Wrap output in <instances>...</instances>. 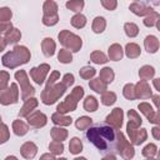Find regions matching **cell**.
<instances>
[{
	"label": "cell",
	"mask_w": 160,
	"mask_h": 160,
	"mask_svg": "<svg viewBox=\"0 0 160 160\" xmlns=\"http://www.w3.org/2000/svg\"><path fill=\"white\" fill-rule=\"evenodd\" d=\"M124 96L129 100H134L135 99V90H134V85L132 84H126L124 86Z\"/></svg>",
	"instance_id": "7bdbcfd3"
},
{
	"label": "cell",
	"mask_w": 160,
	"mask_h": 160,
	"mask_svg": "<svg viewBox=\"0 0 160 160\" xmlns=\"http://www.w3.org/2000/svg\"><path fill=\"white\" fill-rule=\"evenodd\" d=\"M28 122L34 128H41L46 124V116L40 111H34L28 115Z\"/></svg>",
	"instance_id": "30bf717a"
},
{
	"label": "cell",
	"mask_w": 160,
	"mask_h": 160,
	"mask_svg": "<svg viewBox=\"0 0 160 160\" xmlns=\"http://www.w3.org/2000/svg\"><path fill=\"white\" fill-rule=\"evenodd\" d=\"M55 160H66L65 158H61V159H55Z\"/></svg>",
	"instance_id": "be15d7a7"
},
{
	"label": "cell",
	"mask_w": 160,
	"mask_h": 160,
	"mask_svg": "<svg viewBox=\"0 0 160 160\" xmlns=\"http://www.w3.org/2000/svg\"><path fill=\"white\" fill-rule=\"evenodd\" d=\"M0 124H1V118H0Z\"/></svg>",
	"instance_id": "03108f58"
},
{
	"label": "cell",
	"mask_w": 160,
	"mask_h": 160,
	"mask_svg": "<svg viewBox=\"0 0 160 160\" xmlns=\"http://www.w3.org/2000/svg\"><path fill=\"white\" fill-rule=\"evenodd\" d=\"M12 51L18 55V58L21 60L22 64H25V62L29 61V59H30V51H29L25 46H20V45H18V46L14 48Z\"/></svg>",
	"instance_id": "44dd1931"
},
{
	"label": "cell",
	"mask_w": 160,
	"mask_h": 160,
	"mask_svg": "<svg viewBox=\"0 0 160 160\" xmlns=\"http://www.w3.org/2000/svg\"><path fill=\"white\" fill-rule=\"evenodd\" d=\"M41 48H42V52L46 56H52L55 51V42L51 38H45L41 42Z\"/></svg>",
	"instance_id": "d6986e66"
},
{
	"label": "cell",
	"mask_w": 160,
	"mask_h": 160,
	"mask_svg": "<svg viewBox=\"0 0 160 160\" xmlns=\"http://www.w3.org/2000/svg\"><path fill=\"white\" fill-rule=\"evenodd\" d=\"M50 70V66L48 64H42L38 68H32L30 70V76L32 78V80H35L36 84H42L45 80V76L48 74V71Z\"/></svg>",
	"instance_id": "52a82bcc"
},
{
	"label": "cell",
	"mask_w": 160,
	"mask_h": 160,
	"mask_svg": "<svg viewBox=\"0 0 160 160\" xmlns=\"http://www.w3.org/2000/svg\"><path fill=\"white\" fill-rule=\"evenodd\" d=\"M9 82V74L6 71H0V90H5Z\"/></svg>",
	"instance_id": "c3c4849f"
},
{
	"label": "cell",
	"mask_w": 160,
	"mask_h": 160,
	"mask_svg": "<svg viewBox=\"0 0 160 160\" xmlns=\"http://www.w3.org/2000/svg\"><path fill=\"white\" fill-rule=\"evenodd\" d=\"M102 160H116V159H115L114 155H108V156H105Z\"/></svg>",
	"instance_id": "91938a15"
},
{
	"label": "cell",
	"mask_w": 160,
	"mask_h": 160,
	"mask_svg": "<svg viewBox=\"0 0 160 160\" xmlns=\"http://www.w3.org/2000/svg\"><path fill=\"white\" fill-rule=\"evenodd\" d=\"M70 95L72 96V99H74L75 101H78V100H80V99L84 96V89H82L81 86H76V88L72 90V92H71Z\"/></svg>",
	"instance_id": "f907efd6"
},
{
	"label": "cell",
	"mask_w": 160,
	"mask_h": 160,
	"mask_svg": "<svg viewBox=\"0 0 160 160\" xmlns=\"http://www.w3.org/2000/svg\"><path fill=\"white\" fill-rule=\"evenodd\" d=\"M125 51H126V56L130 59H135L140 55V48H139V45H136L134 42L128 44L125 48Z\"/></svg>",
	"instance_id": "484cf974"
},
{
	"label": "cell",
	"mask_w": 160,
	"mask_h": 160,
	"mask_svg": "<svg viewBox=\"0 0 160 160\" xmlns=\"http://www.w3.org/2000/svg\"><path fill=\"white\" fill-rule=\"evenodd\" d=\"M129 115V122H128V130H135L139 128V125L141 124V118L134 111V110H129L128 112Z\"/></svg>",
	"instance_id": "ac0fdd59"
},
{
	"label": "cell",
	"mask_w": 160,
	"mask_h": 160,
	"mask_svg": "<svg viewBox=\"0 0 160 160\" xmlns=\"http://www.w3.org/2000/svg\"><path fill=\"white\" fill-rule=\"evenodd\" d=\"M84 108L86 111H95L98 109V101L94 96H88L84 101Z\"/></svg>",
	"instance_id": "836d02e7"
},
{
	"label": "cell",
	"mask_w": 160,
	"mask_h": 160,
	"mask_svg": "<svg viewBox=\"0 0 160 160\" xmlns=\"http://www.w3.org/2000/svg\"><path fill=\"white\" fill-rule=\"evenodd\" d=\"M60 76V74L58 72V71H54V72H51V75H50V78H49V80H48V85L46 86H52L54 84H55V81H56V79Z\"/></svg>",
	"instance_id": "11a10c76"
},
{
	"label": "cell",
	"mask_w": 160,
	"mask_h": 160,
	"mask_svg": "<svg viewBox=\"0 0 160 160\" xmlns=\"http://www.w3.org/2000/svg\"><path fill=\"white\" fill-rule=\"evenodd\" d=\"M105 26H106V22H105V19L104 18L96 16L94 19V21H92V30H94V32H96V34L102 32L104 29H105Z\"/></svg>",
	"instance_id": "83f0119b"
},
{
	"label": "cell",
	"mask_w": 160,
	"mask_h": 160,
	"mask_svg": "<svg viewBox=\"0 0 160 160\" xmlns=\"http://www.w3.org/2000/svg\"><path fill=\"white\" fill-rule=\"evenodd\" d=\"M58 58H59V61H60V62H64V64L71 62V60H72V55H71V52H70L69 50H65V49L60 50Z\"/></svg>",
	"instance_id": "60d3db41"
},
{
	"label": "cell",
	"mask_w": 160,
	"mask_h": 160,
	"mask_svg": "<svg viewBox=\"0 0 160 160\" xmlns=\"http://www.w3.org/2000/svg\"><path fill=\"white\" fill-rule=\"evenodd\" d=\"M76 102L71 95H68L66 99L58 105V112L59 114H65V112H69V111H74L76 109Z\"/></svg>",
	"instance_id": "7c38bea8"
},
{
	"label": "cell",
	"mask_w": 160,
	"mask_h": 160,
	"mask_svg": "<svg viewBox=\"0 0 160 160\" xmlns=\"http://www.w3.org/2000/svg\"><path fill=\"white\" fill-rule=\"evenodd\" d=\"M21 38V32L19 29H11L6 35H5V41H6V45L8 44H15L20 40Z\"/></svg>",
	"instance_id": "603a6c76"
},
{
	"label": "cell",
	"mask_w": 160,
	"mask_h": 160,
	"mask_svg": "<svg viewBox=\"0 0 160 160\" xmlns=\"http://www.w3.org/2000/svg\"><path fill=\"white\" fill-rule=\"evenodd\" d=\"M139 110L149 119L150 122H155V124L159 122V112H158V111H154L152 108H151L148 102H141V104H139Z\"/></svg>",
	"instance_id": "9c48e42d"
},
{
	"label": "cell",
	"mask_w": 160,
	"mask_h": 160,
	"mask_svg": "<svg viewBox=\"0 0 160 160\" xmlns=\"http://www.w3.org/2000/svg\"><path fill=\"white\" fill-rule=\"evenodd\" d=\"M109 58L114 61H118L122 58V49L119 44H112L109 48Z\"/></svg>",
	"instance_id": "7402d4cb"
},
{
	"label": "cell",
	"mask_w": 160,
	"mask_h": 160,
	"mask_svg": "<svg viewBox=\"0 0 160 160\" xmlns=\"http://www.w3.org/2000/svg\"><path fill=\"white\" fill-rule=\"evenodd\" d=\"M5 46H6V41H5V39H2L0 36V51H2L5 49Z\"/></svg>",
	"instance_id": "6f0895ef"
},
{
	"label": "cell",
	"mask_w": 160,
	"mask_h": 160,
	"mask_svg": "<svg viewBox=\"0 0 160 160\" xmlns=\"http://www.w3.org/2000/svg\"><path fill=\"white\" fill-rule=\"evenodd\" d=\"M19 99V91L16 84H11L10 89H5L1 91L0 95V102L2 105H9V104H15L18 102Z\"/></svg>",
	"instance_id": "8992f818"
},
{
	"label": "cell",
	"mask_w": 160,
	"mask_h": 160,
	"mask_svg": "<svg viewBox=\"0 0 160 160\" xmlns=\"http://www.w3.org/2000/svg\"><path fill=\"white\" fill-rule=\"evenodd\" d=\"M128 134H129V136H130L131 142L135 144V145H140L142 141L146 140V136H148L145 129H140V130H138V129H135V130H128Z\"/></svg>",
	"instance_id": "5bb4252c"
},
{
	"label": "cell",
	"mask_w": 160,
	"mask_h": 160,
	"mask_svg": "<svg viewBox=\"0 0 160 160\" xmlns=\"http://www.w3.org/2000/svg\"><path fill=\"white\" fill-rule=\"evenodd\" d=\"M69 148H70V152L71 154H79L82 150V144H81V141H80L79 138H72L70 140Z\"/></svg>",
	"instance_id": "d6a6232c"
},
{
	"label": "cell",
	"mask_w": 160,
	"mask_h": 160,
	"mask_svg": "<svg viewBox=\"0 0 160 160\" xmlns=\"http://www.w3.org/2000/svg\"><path fill=\"white\" fill-rule=\"evenodd\" d=\"M44 18H42V22L48 26H52L58 22L59 20V15H58V5L55 1L48 0L44 2Z\"/></svg>",
	"instance_id": "277c9868"
},
{
	"label": "cell",
	"mask_w": 160,
	"mask_h": 160,
	"mask_svg": "<svg viewBox=\"0 0 160 160\" xmlns=\"http://www.w3.org/2000/svg\"><path fill=\"white\" fill-rule=\"evenodd\" d=\"M100 80H102L105 84H109L114 80V71L111 68H104L101 71H100Z\"/></svg>",
	"instance_id": "f546056e"
},
{
	"label": "cell",
	"mask_w": 160,
	"mask_h": 160,
	"mask_svg": "<svg viewBox=\"0 0 160 160\" xmlns=\"http://www.w3.org/2000/svg\"><path fill=\"white\" fill-rule=\"evenodd\" d=\"M51 119H52V122H54V124H58V125H70L71 121H72L71 118L64 116L62 114H59V112L54 114V115L51 116Z\"/></svg>",
	"instance_id": "f1b7e54d"
},
{
	"label": "cell",
	"mask_w": 160,
	"mask_h": 160,
	"mask_svg": "<svg viewBox=\"0 0 160 160\" xmlns=\"http://www.w3.org/2000/svg\"><path fill=\"white\" fill-rule=\"evenodd\" d=\"M36 106H38V100H36V99H34V98L28 99V100H25V104H24V106L21 108L19 115H20V116H28V115L32 111V109H35Z\"/></svg>",
	"instance_id": "e0dca14e"
},
{
	"label": "cell",
	"mask_w": 160,
	"mask_h": 160,
	"mask_svg": "<svg viewBox=\"0 0 160 160\" xmlns=\"http://www.w3.org/2000/svg\"><path fill=\"white\" fill-rule=\"evenodd\" d=\"M59 40L65 48L70 49L71 51H79L81 48V44H82L81 39L78 35H75L68 30H62L61 32H59Z\"/></svg>",
	"instance_id": "3957f363"
},
{
	"label": "cell",
	"mask_w": 160,
	"mask_h": 160,
	"mask_svg": "<svg viewBox=\"0 0 160 160\" xmlns=\"http://www.w3.org/2000/svg\"><path fill=\"white\" fill-rule=\"evenodd\" d=\"M156 152H158V148H156L155 144H149V145H146V146L144 148V150H142V155L146 156V158H151V156H154Z\"/></svg>",
	"instance_id": "ee69618b"
},
{
	"label": "cell",
	"mask_w": 160,
	"mask_h": 160,
	"mask_svg": "<svg viewBox=\"0 0 160 160\" xmlns=\"http://www.w3.org/2000/svg\"><path fill=\"white\" fill-rule=\"evenodd\" d=\"M124 29H125L126 35L130 36V38H134V36H136L139 34V28L134 22H126L124 25Z\"/></svg>",
	"instance_id": "f35d334b"
},
{
	"label": "cell",
	"mask_w": 160,
	"mask_h": 160,
	"mask_svg": "<svg viewBox=\"0 0 160 160\" xmlns=\"http://www.w3.org/2000/svg\"><path fill=\"white\" fill-rule=\"evenodd\" d=\"M148 160H156V159H150V158H149V159H148Z\"/></svg>",
	"instance_id": "e7e4bbea"
},
{
	"label": "cell",
	"mask_w": 160,
	"mask_h": 160,
	"mask_svg": "<svg viewBox=\"0 0 160 160\" xmlns=\"http://www.w3.org/2000/svg\"><path fill=\"white\" fill-rule=\"evenodd\" d=\"M145 48L148 52H156L159 49V40L154 35H149L145 39Z\"/></svg>",
	"instance_id": "ffe728a7"
},
{
	"label": "cell",
	"mask_w": 160,
	"mask_h": 160,
	"mask_svg": "<svg viewBox=\"0 0 160 160\" xmlns=\"http://www.w3.org/2000/svg\"><path fill=\"white\" fill-rule=\"evenodd\" d=\"M106 85L108 84H105L102 80H100V79H94V80H91L90 82H89V86L94 90V91H96V92H104L105 90H106Z\"/></svg>",
	"instance_id": "4dcf8cb0"
},
{
	"label": "cell",
	"mask_w": 160,
	"mask_h": 160,
	"mask_svg": "<svg viewBox=\"0 0 160 160\" xmlns=\"http://www.w3.org/2000/svg\"><path fill=\"white\" fill-rule=\"evenodd\" d=\"M9 139V130L8 126L4 124H0V144L5 142Z\"/></svg>",
	"instance_id": "681fc988"
},
{
	"label": "cell",
	"mask_w": 160,
	"mask_h": 160,
	"mask_svg": "<svg viewBox=\"0 0 160 160\" xmlns=\"http://www.w3.org/2000/svg\"><path fill=\"white\" fill-rule=\"evenodd\" d=\"M119 134L120 131L108 125L89 128L86 131V136L89 141L92 142L101 152H111V151L118 152Z\"/></svg>",
	"instance_id": "6da1fadb"
},
{
	"label": "cell",
	"mask_w": 160,
	"mask_h": 160,
	"mask_svg": "<svg viewBox=\"0 0 160 160\" xmlns=\"http://www.w3.org/2000/svg\"><path fill=\"white\" fill-rule=\"evenodd\" d=\"M68 136V131L65 129H61V128H52L51 129V138L54 139V141H62L65 140Z\"/></svg>",
	"instance_id": "d4e9b609"
},
{
	"label": "cell",
	"mask_w": 160,
	"mask_h": 160,
	"mask_svg": "<svg viewBox=\"0 0 160 160\" xmlns=\"http://www.w3.org/2000/svg\"><path fill=\"white\" fill-rule=\"evenodd\" d=\"M15 79L20 82V86H21V99L22 100H28L30 98V95H34L35 89L30 85V82L28 80V76H26V72L24 70L16 71L15 72Z\"/></svg>",
	"instance_id": "5b68a950"
},
{
	"label": "cell",
	"mask_w": 160,
	"mask_h": 160,
	"mask_svg": "<svg viewBox=\"0 0 160 160\" xmlns=\"http://www.w3.org/2000/svg\"><path fill=\"white\" fill-rule=\"evenodd\" d=\"M90 59H91V61H94L95 64H105V62L108 61V58H106L105 54L101 52V51H94V52H91Z\"/></svg>",
	"instance_id": "e575fe53"
},
{
	"label": "cell",
	"mask_w": 160,
	"mask_h": 160,
	"mask_svg": "<svg viewBox=\"0 0 160 160\" xmlns=\"http://www.w3.org/2000/svg\"><path fill=\"white\" fill-rule=\"evenodd\" d=\"M65 91V86L62 84H56L52 86H46L41 92V100L44 104L50 105L54 104Z\"/></svg>",
	"instance_id": "7a4b0ae2"
},
{
	"label": "cell",
	"mask_w": 160,
	"mask_h": 160,
	"mask_svg": "<svg viewBox=\"0 0 160 160\" xmlns=\"http://www.w3.org/2000/svg\"><path fill=\"white\" fill-rule=\"evenodd\" d=\"M115 100H116L115 92H112V91H104V94L101 96V102L104 105H111V104L115 102Z\"/></svg>",
	"instance_id": "d590c367"
},
{
	"label": "cell",
	"mask_w": 160,
	"mask_h": 160,
	"mask_svg": "<svg viewBox=\"0 0 160 160\" xmlns=\"http://www.w3.org/2000/svg\"><path fill=\"white\" fill-rule=\"evenodd\" d=\"M20 151H21V155H22L25 159H32V158L36 155L38 148H36V145H35L34 142L28 141V142H25V144L21 146Z\"/></svg>",
	"instance_id": "2e32d148"
},
{
	"label": "cell",
	"mask_w": 160,
	"mask_h": 160,
	"mask_svg": "<svg viewBox=\"0 0 160 160\" xmlns=\"http://www.w3.org/2000/svg\"><path fill=\"white\" fill-rule=\"evenodd\" d=\"M12 29V25L10 21H4L0 22V34H8Z\"/></svg>",
	"instance_id": "816d5d0a"
},
{
	"label": "cell",
	"mask_w": 160,
	"mask_h": 160,
	"mask_svg": "<svg viewBox=\"0 0 160 160\" xmlns=\"http://www.w3.org/2000/svg\"><path fill=\"white\" fill-rule=\"evenodd\" d=\"M159 19H160V15H159L158 12H155V11H151V12L145 18L144 24H145L146 26H154V25H156V22L159 21Z\"/></svg>",
	"instance_id": "74e56055"
},
{
	"label": "cell",
	"mask_w": 160,
	"mask_h": 160,
	"mask_svg": "<svg viewBox=\"0 0 160 160\" xmlns=\"http://www.w3.org/2000/svg\"><path fill=\"white\" fill-rule=\"evenodd\" d=\"M86 24V18L82 15V14H76L72 16L71 19V25L76 29H80V28H84Z\"/></svg>",
	"instance_id": "1f68e13d"
},
{
	"label": "cell",
	"mask_w": 160,
	"mask_h": 160,
	"mask_svg": "<svg viewBox=\"0 0 160 160\" xmlns=\"http://www.w3.org/2000/svg\"><path fill=\"white\" fill-rule=\"evenodd\" d=\"M66 8L70 9L71 11L79 12L84 8V1L82 0H71V1H68L66 2Z\"/></svg>",
	"instance_id": "8d00e7d4"
},
{
	"label": "cell",
	"mask_w": 160,
	"mask_h": 160,
	"mask_svg": "<svg viewBox=\"0 0 160 160\" xmlns=\"http://www.w3.org/2000/svg\"><path fill=\"white\" fill-rule=\"evenodd\" d=\"M130 10H131L134 14L139 15V16L149 15V14L152 11L151 8H149L145 2H140V1H135V2H132V4L130 5Z\"/></svg>",
	"instance_id": "9a60e30c"
},
{
	"label": "cell",
	"mask_w": 160,
	"mask_h": 160,
	"mask_svg": "<svg viewBox=\"0 0 160 160\" xmlns=\"http://www.w3.org/2000/svg\"><path fill=\"white\" fill-rule=\"evenodd\" d=\"M11 10L9 8H1L0 9V22H4V21H10L11 19Z\"/></svg>",
	"instance_id": "7dc6e473"
},
{
	"label": "cell",
	"mask_w": 160,
	"mask_h": 160,
	"mask_svg": "<svg viewBox=\"0 0 160 160\" xmlns=\"http://www.w3.org/2000/svg\"><path fill=\"white\" fill-rule=\"evenodd\" d=\"M65 88H69L70 85L74 84V75L72 74H66L64 78H62V82H61Z\"/></svg>",
	"instance_id": "f5cc1de1"
},
{
	"label": "cell",
	"mask_w": 160,
	"mask_h": 160,
	"mask_svg": "<svg viewBox=\"0 0 160 160\" xmlns=\"http://www.w3.org/2000/svg\"><path fill=\"white\" fill-rule=\"evenodd\" d=\"M154 74H155L154 68H152V66H149V65L142 66V68L140 69V71H139V75H140V78H141L142 81L150 80V79L154 76Z\"/></svg>",
	"instance_id": "4316f807"
},
{
	"label": "cell",
	"mask_w": 160,
	"mask_h": 160,
	"mask_svg": "<svg viewBox=\"0 0 160 160\" xmlns=\"http://www.w3.org/2000/svg\"><path fill=\"white\" fill-rule=\"evenodd\" d=\"M101 5H102L105 9H108V10H114V9L116 8L118 2H116L115 0H111V1H108V0H102V1H101Z\"/></svg>",
	"instance_id": "db71d44e"
},
{
	"label": "cell",
	"mask_w": 160,
	"mask_h": 160,
	"mask_svg": "<svg viewBox=\"0 0 160 160\" xmlns=\"http://www.w3.org/2000/svg\"><path fill=\"white\" fill-rule=\"evenodd\" d=\"M74 160H86L85 158H76V159H74Z\"/></svg>",
	"instance_id": "6125c7cd"
},
{
	"label": "cell",
	"mask_w": 160,
	"mask_h": 160,
	"mask_svg": "<svg viewBox=\"0 0 160 160\" xmlns=\"http://www.w3.org/2000/svg\"><path fill=\"white\" fill-rule=\"evenodd\" d=\"M106 122L114 128V129H120L121 125H122V110L120 108H116L111 111L110 115L106 116Z\"/></svg>",
	"instance_id": "ba28073f"
},
{
	"label": "cell",
	"mask_w": 160,
	"mask_h": 160,
	"mask_svg": "<svg viewBox=\"0 0 160 160\" xmlns=\"http://www.w3.org/2000/svg\"><path fill=\"white\" fill-rule=\"evenodd\" d=\"M2 64L6 66V68H10V69H14L16 66H19L21 62V60L18 58V55L14 52V51H9L6 52L4 56H2Z\"/></svg>",
	"instance_id": "4fadbf2b"
},
{
	"label": "cell",
	"mask_w": 160,
	"mask_h": 160,
	"mask_svg": "<svg viewBox=\"0 0 160 160\" xmlns=\"http://www.w3.org/2000/svg\"><path fill=\"white\" fill-rule=\"evenodd\" d=\"M152 134H154V136H155V139H159V128H154L152 129Z\"/></svg>",
	"instance_id": "680465c9"
},
{
	"label": "cell",
	"mask_w": 160,
	"mask_h": 160,
	"mask_svg": "<svg viewBox=\"0 0 160 160\" xmlns=\"http://www.w3.org/2000/svg\"><path fill=\"white\" fill-rule=\"evenodd\" d=\"M5 160H18V159H16L15 156H8V158H6Z\"/></svg>",
	"instance_id": "94428289"
},
{
	"label": "cell",
	"mask_w": 160,
	"mask_h": 160,
	"mask_svg": "<svg viewBox=\"0 0 160 160\" xmlns=\"http://www.w3.org/2000/svg\"><path fill=\"white\" fill-rule=\"evenodd\" d=\"M75 125H76V128L80 129V130L86 129V128H89V126L91 125V119L88 118V116H81V118H79V119L76 120Z\"/></svg>",
	"instance_id": "b9f144b4"
},
{
	"label": "cell",
	"mask_w": 160,
	"mask_h": 160,
	"mask_svg": "<svg viewBox=\"0 0 160 160\" xmlns=\"http://www.w3.org/2000/svg\"><path fill=\"white\" fill-rule=\"evenodd\" d=\"M12 130H14V132L16 135L22 136V135H25L28 132V125L21 120H15L14 124H12Z\"/></svg>",
	"instance_id": "cb8c5ba5"
},
{
	"label": "cell",
	"mask_w": 160,
	"mask_h": 160,
	"mask_svg": "<svg viewBox=\"0 0 160 160\" xmlns=\"http://www.w3.org/2000/svg\"><path fill=\"white\" fill-rule=\"evenodd\" d=\"M135 90V98H140V99H148L151 96V90L150 86L148 85L146 81H140L136 84V86H134Z\"/></svg>",
	"instance_id": "8fae6325"
},
{
	"label": "cell",
	"mask_w": 160,
	"mask_h": 160,
	"mask_svg": "<svg viewBox=\"0 0 160 160\" xmlns=\"http://www.w3.org/2000/svg\"><path fill=\"white\" fill-rule=\"evenodd\" d=\"M40 160H55V158L52 156V154H44L40 158Z\"/></svg>",
	"instance_id": "9f6ffc18"
},
{
	"label": "cell",
	"mask_w": 160,
	"mask_h": 160,
	"mask_svg": "<svg viewBox=\"0 0 160 160\" xmlns=\"http://www.w3.org/2000/svg\"><path fill=\"white\" fill-rule=\"evenodd\" d=\"M95 69L94 68H90V66H85V68H82L81 70H80V76L82 78V79H90V78H92L94 75H95Z\"/></svg>",
	"instance_id": "f6af8a7d"
},
{
	"label": "cell",
	"mask_w": 160,
	"mask_h": 160,
	"mask_svg": "<svg viewBox=\"0 0 160 160\" xmlns=\"http://www.w3.org/2000/svg\"><path fill=\"white\" fill-rule=\"evenodd\" d=\"M49 149L52 154H61L64 151V146L60 141H51L49 145Z\"/></svg>",
	"instance_id": "bcb514c9"
},
{
	"label": "cell",
	"mask_w": 160,
	"mask_h": 160,
	"mask_svg": "<svg viewBox=\"0 0 160 160\" xmlns=\"http://www.w3.org/2000/svg\"><path fill=\"white\" fill-rule=\"evenodd\" d=\"M124 159H126V160H129V159H131L132 156H134V154H135V151H134V148L128 142L121 150H120V152H119Z\"/></svg>",
	"instance_id": "ab89813d"
}]
</instances>
